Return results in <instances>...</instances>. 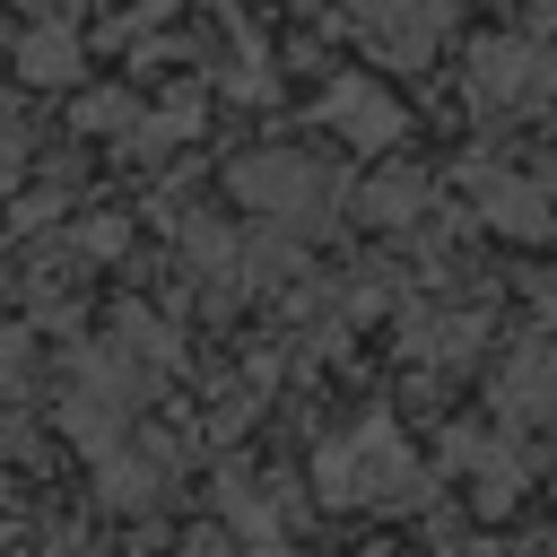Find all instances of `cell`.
I'll return each instance as SVG.
<instances>
[{
	"mask_svg": "<svg viewBox=\"0 0 557 557\" xmlns=\"http://www.w3.org/2000/svg\"><path fill=\"white\" fill-rule=\"evenodd\" d=\"M313 487H322L331 505H418V496H426V470L409 461V444H400L383 418H366L357 435L322 444Z\"/></svg>",
	"mask_w": 557,
	"mask_h": 557,
	"instance_id": "6da1fadb",
	"label": "cell"
},
{
	"mask_svg": "<svg viewBox=\"0 0 557 557\" xmlns=\"http://www.w3.org/2000/svg\"><path fill=\"white\" fill-rule=\"evenodd\" d=\"M235 200H244L252 218L305 235V226L331 218V174H322L313 157H296V148H252V157L235 165Z\"/></svg>",
	"mask_w": 557,
	"mask_h": 557,
	"instance_id": "7a4b0ae2",
	"label": "cell"
},
{
	"mask_svg": "<svg viewBox=\"0 0 557 557\" xmlns=\"http://www.w3.org/2000/svg\"><path fill=\"white\" fill-rule=\"evenodd\" d=\"M444 9H453V0H357V26H366L392 61H418V52L435 44Z\"/></svg>",
	"mask_w": 557,
	"mask_h": 557,
	"instance_id": "3957f363",
	"label": "cell"
},
{
	"mask_svg": "<svg viewBox=\"0 0 557 557\" xmlns=\"http://www.w3.org/2000/svg\"><path fill=\"white\" fill-rule=\"evenodd\" d=\"M322 122H331V131H348L357 148H383V139H400V104H392L383 87H366V78H339V87L322 96Z\"/></svg>",
	"mask_w": 557,
	"mask_h": 557,
	"instance_id": "277c9868",
	"label": "cell"
},
{
	"mask_svg": "<svg viewBox=\"0 0 557 557\" xmlns=\"http://www.w3.org/2000/svg\"><path fill=\"white\" fill-rule=\"evenodd\" d=\"M96 470H104V496H113V505H157L165 479H174V453H165V444H113Z\"/></svg>",
	"mask_w": 557,
	"mask_h": 557,
	"instance_id": "5b68a950",
	"label": "cell"
},
{
	"mask_svg": "<svg viewBox=\"0 0 557 557\" xmlns=\"http://www.w3.org/2000/svg\"><path fill=\"white\" fill-rule=\"evenodd\" d=\"M496 409L522 426V418H557V348H522L505 374H496Z\"/></svg>",
	"mask_w": 557,
	"mask_h": 557,
	"instance_id": "8992f818",
	"label": "cell"
},
{
	"mask_svg": "<svg viewBox=\"0 0 557 557\" xmlns=\"http://www.w3.org/2000/svg\"><path fill=\"white\" fill-rule=\"evenodd\" d=\"M470 87H479L487 104H505V96H540L548 78H540V52H531V44H487V52H479V78H470Z\"/></svg>",
	"mask_w": 557,
	"mask_h": 557,
	"instance_id": "52a82bcc",
	"label": "cell"
},
{
	"mask_svg": "<svg viewBox=\"0 0 557 557\" xmlns=\"http://www.w3.org/2000/svg\"><path fill=\"white\" fill-rule=\"evenodd\" d=\"M453 453L470 461V496H479L487 513H505V505H513V487H522V461H513L505 444H479V435H461Z\"/></svg>",
	"mask_w": 557,
	"mask_h": 557,
	"instance_id": "ba28073f",
	"label": "cell"
},
{
	"mask_svg": "<svg viewBox=\"0 0 557 557\" xmlns=\"http://www.w3.org/2000/svg\"><path fill=\"white\" fill-rule=\"evenodd\" d=\"M78 70V35L70 26H35L26 44H17V78H35V87H61Z\"/></svg>",
	"mask_w": 557,
	"mask_h": 557,
	"instance_id": "9c48e42d",
	"label": "cell"
},
{
	"mask_svg": "<svg viewBox=\"0 0 557 557\" xmlns=\"http://www.w3.org/2000/svg\"><path fill=\"white\" fill-rule=\"evenodd\" d=\"M479 191H487V218H496V226H513V235H540V226H548V200H540L531 183H479Z\"/></svg>",
	"mask_w": 557,
	"mask_h": 557,
	"instance_id": "30bf717a",
	"label": "cell"
},
{
	"mask_svg": "<svg viewBox=\"0 0 557 557\" xmlns=\"http://www.w3.org/2000/svg\"><path fill=\"white\" fill-rule=\"evenodd\" d=\"M418 200H426L418 174H383V183H366V218H374V226H409Z\"/></svg>",
	"mask_w": 557,
	"mask_h": 557,
	"instance_id": "8fae6325",
	"label": "cell"
},
{
	"mask_svg": "<svg viewBox=\"0 0 557 557\" xmlns=\"http://www.w3.org/2000/svg\"><path fill=\"white\" fill-rule=\"evenodd\" d=\"M17 174H26V122L0 104V183H17Z\"/></svg>",
	"mask_w": 557,
	"mask_h": 557,
	"instance_id": "7c38bea8",
	"label": "cell"
},
{
	"mask_svg": "<svg viewBox=\"0 0 557 557\" xmlns=\"http://www.w3.org/2000/svg\"><path fill=\"white\" fill-rule=\"evenodd\" d=\"M174 557H235V531H226V522H200V531H183Z\"/></svg>",
	"mask_w": 557,
	"mask_h": 557,
	"instance_id": "4fadbf2b",
	"label": "cell"
},
{
	"mask_svg": "<svg viewBox=\"0 0 557 557\" xmlns=\"http://www.w3.org/2000/svg\"><path fill=\"white\" fill-rule=\"evenodd\" d=\"M78 122H87V131H113V122H131V104H122V96H87Z\"/></svg>",
	"mask_w": 557,
	"mask_h": 557,
	"instance_id": "5bb4252c",
	"label": "cell"
},
{
	"mask_svg": "<svg viewBox=\"0 0 557 557\" xmlns=\"http://www.w3.org/2000/svg\"><path fill=\"white\" fill-rule=\"evenodd\" d=\"M444 557H496V548H487V540H453Z\"/></svg>",
	"mask_w": 557,
	"mask_h": 557,
	"instance_id": "9a60e30c",
	"label": "cell"
}]
</instances>
